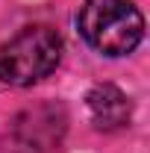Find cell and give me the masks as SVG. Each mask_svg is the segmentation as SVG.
Listing matches in <instances>:
<instances>
[{"label": "cell", "instance_id": "6da1fadb", "mask_svg": "<svg viewBox=\"0 0 150 153\" xmlns=\"http://www.w3.org/2000/svg\"><path fill=\"white\" fill-rule=\"evenodd\" d=\"M82 41L100 56H130L144 38V15L132 0H85L76 15Z\"/></svg>", "mask_w": 150, "mask_h": 153}, {"label": "cell", "instance_id": "7a4b0ae2", "mask_svg": "<svg viewBox=\"0 0 150 153\" xmlns=\"http://www.w3.org/2000/svg\"><path fill=\"white\" fill-rule=\"evenodd\" d=\"M62 36L47 24H33L18 30L0 44V82L6 85H36L50 76L62 62Z\"/></svg>", "mask_w": 150, "mask_h": 153}, {"label": "cell", "instance_id": "3957f363", "mask_svg": "<svg viewBox=\"0 0 150 153\" xmlns=\"http://www.w3.org/2000/svg\"><path fill=\"white\" fill-rule=\"evenodd\" d=\"M85 103H88V115H91L94 127L97 130H106V133L124 130L130 124V118H132L130 97L124 94L118 85H112V82L94 85L88 91V97H85Z\"/></svg>", "mask_w": 150, "mask_h": 153}]
</instances>
